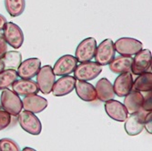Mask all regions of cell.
<instances>
[{
	"label": "cell",
	"instance_id": "1",
	"mask_svg": "<svg viewBox=\"0 0 152 151\" xmlns=\"http://www.w3.org/2000/svg\"><path fill=\"white\" fill-rule=\"evenodd\" d=\"M0 105L3 109L14 117H17L23 108L22 100L19 96L7 88L3 89L0 94Z\"/></svg>",
	"mask_w": 152,
	"mask_h": 151
},
{
	"label": "cell",
	"instance_id": "2",
	"mask_svg": "<svg viewBox=\"0 0 152 151\" xmlns=\"http://www.w3.org/2000/svg\"><path fill=\"white\" fill-rule=\"evenodd\" d=\"M102 72V66L96 62L87 61L77 65L74 70V77L77 80L90 81Z\"/></svg>",
	"mask_w": 152,
	"mask_h": 151
},
{
	"label": "cell",
	"instance_id": "3",
	"mask_svg": "<svg viewBox=\"0 0 152 151\" xmlns=\"http://www.w3.org/2000/svg\"><path fill=\"white\" fill-rule=\"evenodd\" d=\"M55 81L56 76L53 72L52 66L50 65L41 66L37 74V85L39 91L44 95L50 94Z\"/></svg>",
	"mask_w": 152,
	"mask_h": 151
},
{
	"label": "cell",
	"instance_id": "4",
	"mask_svg": "<svg viewBox=\"0 0 152 151\" xmlns=\"http://www.w3.org/2000/svg\"><path fill=\"white\" fill-rule=\"evenodd\" d=\"M18 120L20 127L28 134L37 136L42 130V125L39 118L32 112L29 111H20L18 115Z\"/></svg>",
	"mask_w": 152,
	"mask_h": 151
},
{
	"label": "cell",
	"instance_id": "5",
	"mask_svg": "<svg viewBox=\"0 0 152 151\" xmlns=\"http://www.w3.org/2000/svg\"><path fill=\"white\" fill-rule=\"evenodd\" d=\"M116 55L115 46L112 39L107 38L103 40L102 42L99 45V47L96 48L95 52V59L96 62L103 66L108 65L113 60Z\"/></svg>",
	"mask_w": 152,
	"mask_h": 151
},
{
	"label": "cell",
	"instance_id": "6",
	"mask_svg": "<svg viewBox=\"0 0 152 151\" xmlns=\"http://www.w3.org/2000/svg\"><path fill=\"white\" fill-rule=\"evenodd\" d=\"M148 112V111L141 107L139 111L131 113L129 117L128 116L125 120V125H124V128H125V130L128 135L137 136L143 131L144 121Z\"/></svg>",
	"mask_w": 152,
	"mask_h": 151
},
{
	"label": "cell",
	"instance_id": "7",
	"mask_svg": "<svg viewBox=\"0 0 152 151\" xmlns=\"http://www.w3.org/2000/svg\"><path fill=\"white\" fill-rule=\"evenodd\" d=\"M115 50L121 56L132 57L143 48L141 41L132 37H121L114 43Z\"/></svg>",
	"mask_w": 152,
	"mask_h": 151
},
{
	"label": "cell",
	"instance_id": "8",
	"mask_svg": "<svg viewBox=\"0 0 152 151\" xmlns=\"http://www.w3.org/2000/svg\"><path fill=\"white\" fill-rule=\"evenodd\" d=\"M96 48V41L94 37H87L77 45L75 52V58L77 62L83 63L94 58Z\"/></svg>",
	"mask_w": 152,
	"mask_h": 151
},
{
	"label": "cell",
	"instance_id": "9",
	"mask_svg": "<svg viewBox=\"0 0 152 151\" xmlns=\"http://www.w3.org/2000/svg\"><path fill=\"white\" fill-rule=\"evenodd\" d=\"M3 30V36L10 47L16 49L22 47L24 43V34L17 24L13 22H7Z\"/></svg>",
	"mask_w": 152,
	"mask_h": 151
},
{
	"label": "cell",
	"instance_id": "10",
	"mask_svg": "<svg viewBox=\"0 0 152 151\" xmlns=\"http://www.w3.org/2000/svg\"><path fill=\"white\" fill-rule=\"evenodd\" d=\"M151 66V51L148 49H141L135 55L131 65V72L134 75H140L147 72Z\"/></svg>",
	"mask_w": 152,
	"mask_h": 151
},
{
	"label": "cell",
	"instance_id": "11",
	"mask_svg": "<svg viewBox=\"0 0 152 151\" xmlns=\"http://www.w3.org/2000/svg\"><path fill=\"white\" fill-rule=\"evenodd\" d=\"M77 66V60L71 55H64L59 58L52 67L55 76H67L74 72L76 66Z\"/></svg>",
	"mask_w": 152,
	"mask_h": 151
},
{
	"label": "cell",
	"instance_id": "12",
	"mask_svg": "<svg viewBox=\"0 0 152 151\" xmlns=\"http://www.w3.org/2000/svg\"><path fill=\"white\" fill-rule=\"evenodd\" d=\"M41 67V61L37 58H27L21 62L18 67V77L23 79H32L37 76Z\"/></svg>",
	"mask_w": 152,
	"mask_h": 151
},
{
	"label": "cell",
	"instance_id": "13",
	"mask_svg": "<svg viewBox=\"0 0 152 151\" xmlns=\"http://www.w3.org/2000/svg\"><path fill=\"white\" fill-rule=\"evenodd\" d=\"M104 107L107 116L115 121L124 122L129 116V112L124 104L114 98L106 101Z\"/></svg>",
	"mask_w": 152,
	"mask_h": 151
},
{
	"label": "cell",
	"instance_id": "14",
	"mask_svg": "<svg viewBox=\"0 0 152 151\" xmlns=\"http://www.w3.org/2000/svg\"><path fill=\"white\" fill-rule=\"evenodd\" d=\"M48 105V100L45 98L41 97V96H38L37 94L26 96L22 100V106L25 110L32 112L34 114L41 113L44 111Z\"/></svg>",
	"mask_w": 152,
	"mask_h": 151
},
{
	"label": "cell",
	"instance_id": "15",
	"mask_svg": "<svg viewBox=\"0 0 152 151\" xmlns=\"http://www.w3.org/2000/svg\"><path fill=\"white\" fill-rule=\"evenodd\" d=\"M75 77H71L69 75L62 76L59 79L55 81L52 88V93L55 97H63L71 93L75 89L76 85Z\"/></svg>",
	"mask_w": 152,
	"mask_h": 151
},
{
	"label": "cell",
	"instance_id": "16",
	"mask_svg": "<svg viewBox=\"0 0 152 151\" xmlns=\"http://www.w3.org/2000/svg\"><path fill=\"white\" fill-rule=\"evenodd\" d=\"M133 77L130 72H124L115 79L113 89L115 95L119 98L125 97L133 88Z\"/></svg>",
	"mask_w": 152,
	"mask_h": 151
},
{
	"label": "cell",
	"instance_id": "17",
	"mask_svg": "<svg viewBox=\"0 0 152 151\" xmlns=\"http://www.w3.org/2000/svg\"><path fill=\"white\" fill-rule=\"evenodd\" d=\"M13 91L18 96H28L32 94H37L39 89L37 85V82L32 79H17L12 84Z\"/></svg>",
	"mask_w": 152,
	"mask_h": 151
},
{
	"label": "cell",
	"instance_id": "18",
	"mask_svg": "<svg viewBox=\"0 0 152 151\" xmlns=\"http://www.w3.org/2000/svg\"><path fill=\"white\" fill-rule=\"evenodd\" d=\"M75 89L78 98L86 102H92L96 99V92L95 87L87 81H76Z\"/></svg>",
	"mask_w": 152,
	"mask_h": 151
},
{
	"label": "cell",
	"instance_id": "19",
	"mask_svg": "<svg viewBox=\"0 0 152 151\" xmlns=\"http://www.w3.org/2000/svg\"><path fill=\"white\" fill-rule=\"evenodd\" d=\"M96 98H99L102 102L113 99L115 98V92L113 89V85L107 78L103 77L98 81L96 85Z\"/></svg>",
	"mask_w": 152,
	"mask_h": 151
},
{
	"label": "cell",
	"instance_id": "20",
	"mask_svg": "<svg viewBox=\"0 0 152 151\" xmlns=\"http://www.w3.org/2000/svg\"><path fill=\"white\" fill-rule=\"evenodd\" d=\"M143 100H144V95L142 94V92L134 89L125 96L124 106L126 107L129 113L130 114L135 113L141 108Z\"/></svg>",
	"mask_w": 152,
	"mask_h": 151
},
{
	"label": "cell",
	"instance_id": "21",
	"mask_svg": "<svg viewBox=\"0 0 152 151\" xmlns=\"http://www.w3.org/2000/svg\"><path fill=\"white\" fill-rule=\"evenodd\" d=\"M133 58L131 57L127 56H118L114 58L113 60L110 62L109 69L114 74H121L124 72H130L131 70V65H132Z\"/></svg>",
	"mask_w": 152,
	"mask_h": 151
},
{
	"label": "cell",
	"instance_id": "22",
	"mask_svg": "<svg viewBox=\"0 0 152 151\" xmlns=\"http://www.w3.org/2000/svg\"><path fill=\"white\" fill-rule=\"evenodd\" d=\"M152 88V74L150 72H144L139 75L133 82L132 88L140 92L150 91Z\"/></svg>",
	"mask_w": 152,
	"mask_h": 151
},
{
	"label": "cell",
	"instance_id": "23",
	"mask_svg": "<svg viewBox=\"0 0 152 151\" xmlns=\"http://www.w3.org/2000/svg\"><path fill=\"white\" fill-rule=\"evenodd\" d=\"M1 59L3 60L6 69L17 70L22 62V55L18 51H7Z\"/></svg>",
	"mask_w": 152,
	"mask_h": 151
},
{
	"label": "cell",
	"instance_id": "24",
	"mask_svg": "<svg viewBox=\"0 0 152 151\" xmlns=\"http://www.w3.org/2000/svg\"><path fill=\"white\" fill-rule=\"evenodd\" d=\"M5 7L12 18L21 16L26 8V0H5Z\"/></svg>",
	"mask_w": 152,
	"mask_h": 151
},
{
	"label": "cell",
	"instance_id": "25",
	"mask_svg": "<svg viewBox=\"0 0 152 151\" xmlns=\"http://www.w3.org/2000/svg\"><path fill=\"white\" fill-rule=\"evenodd\" d=\"M18 79V73L15 69H4L0 72V90L8 88Z\"/></svg>",
	"mask_w": 152,
	"mask_h": 151
},
{
	"label": "cell",
	"instance_id": "26",
	"mask_svg": "<svg viewBox=\"0 0 152 151\" xmlns=\"http://www.w3.org/2000/svg\"><path fill=\"white\" fill-rule=\"evenodd\" d=\"M18 144L10 139H0V151H19Z\"/></svg>",
	"mask_w": 152,
	"mask_h": 151
},
{
	"label": "cell",
	"instance_id": "27",
	"mask_svg": "<svg viewBox=\"0 0 152 151\" xmlns=\"http://www.w3.org/2000/svg\"><path fill=\"white\" fill-rule=\"evenodd\" d=\"M11 124V115L5 109H0V130L7 128Z\"/></svg>",
	"mask_w": 152,
	"mask_h": 151
},
{
	"label": "cell",
	"instance_id": "28",
	"mask_svg": "<svg viewBox=\"0 0 152 151\" xmlns=\"http://www.w3.org/2000/svg\"><path fill=\"white\" fill-rule=\"evenodd\" d=\"M148 94L147 95H144V100H143V103H142V108L145 109L147 111H151V108H152V94H151V90L150 91H148L147 92Z\"/></svg>",
	"mask_w": 152,
	"mask_h": 151
},
{
	"label": "cell",
	"instance_id": "29",
	"mask_svg": "<svg viewBox=\"0 0 152 151\" xmlns=\"http://www.w3.org/2000/svg\"><path fill=\"white\" fill-rule=\"evenodd\" d=\"M7 51V43L2 33H0V59H1L6 52Z\"/></svg>",
	"mask_w": 152,
	"mask_h": 151
},
{
	"label": "cell",
	"instance_id": "30",
	"mask_svg": "<svg viewBox=\"0 0 152 151\" xmlns=\"http://www.w3.org/2000/svg\"><path fill=\"white\" fill-rule=\"evenodd\" d=\"M144 128H146L147 131L151 134L152 133V112L148 111L146 115L145 121H144Z\"/></svg>",
	"mask_w": 152,
	"mask_h": 151
},
{
	"label": "cell",
	"instance_id": "31",
	"mask_svg": "<svg viewBox=\"0 0 152 151\" xmlns=\"http://www.w3.org/2000/svg\"><path fill=\"white\" fill-rule=\"evenodd\" d=\"M7 22V18H6L4 16H2L1 14H0V31L3 30V28L5 27Z\"/></svg>",
	"mask_w": 152,
	"mask_h": 151
},
{
	"label": "cell",
	"instance_id": "32",
	"mask_svg": "<svg viewBox=\"0 0 152 151\" xmlns=\"http://www.w3.org/2000/svg\"><path fill=\"white\" fill-rule=\"evenodd\" d=\"M5 69V66H4V63H3V60L0 59V72L3 71Z\"/></svg>",
	"mask_w": 152,
	"mask_h": 151
},
{
	"label": "cell",
	"instance_id": "33",
	"mask_svg": "<svg viewBox=\"0 0 152 151\" xmlns=\"http://www.w3.org/2000/svg\"><path fill=\"white\" fill-rule=\"evenodd\" d=\"M27 150L35 151V149H34V148H32V147H25V148H23V151H27Z\"/></svg>",
	"mask_w": 152,
	"mask_h": 151
}]
</instances>
